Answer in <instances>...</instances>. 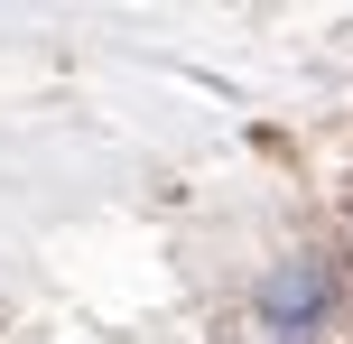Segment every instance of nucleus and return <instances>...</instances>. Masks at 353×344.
Listing matches in <instances>:
<instances>
[{
    "instance_id": "1",
    "label": "nucleus",
    "mask_w": 353,
    "mask_h": 344,
    "mask_svg": "<svg viewBox=\"0 0 353 344\" xmlns=\"http://www.w3.org/2000/svg\"><path fill=\"white\" fill-rule=\"evenodd\" d=\"M261 335L270 344H316V335H335V316H344V270L325 252H288V261H270V279H261Z\"/></svg>"
}]
</instances>
